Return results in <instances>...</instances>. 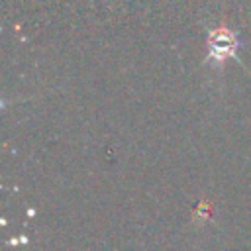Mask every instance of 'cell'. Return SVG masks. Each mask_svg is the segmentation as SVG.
Returning a JSON list of instances; mask_svg holds the SVG:
<instances>
[{"label":"cell","instance_id":"cell-1","mask_svg":"<svg viewBox=\"0 0 251 251\" xmlns=\"http://www.w3.org/2000/svg\"><path fill=\"white\" fill-rule=\"evenodd\" d=\"M235 41L231 37H226L224 33H220L218 39H210V53L216 61H224L226 57H229L235 51Z\"/></svg>","mask_w":251,"mask_h":251}]
</instances>
